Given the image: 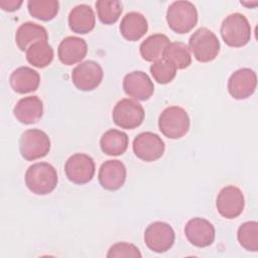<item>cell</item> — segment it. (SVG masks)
I'll list each match as a JSON object with an SVG mask.
<instances>
[{"label":"cell","mask_w":258,"mask_h":258,"mask_svg":"<svg viewBox=\"0 0 258 258\" xmlns=\"http://www.w3.org/2000/svg\"><path fill=\"white\" fill-rule=\"evenodd\" d=\"M25 184L35 195L50 194L57 184L55 168L47 162H37L30 165L25 172Z\"/></svg>","instance_id":"cell-1"},{"label":"cell","mask_w":258,"mask_h":258,"mask_svg":"<svg viewBox=\"0 0 258 258\" xmlns=\"http://www.w3.org/2000/svg\"><path fill=\"white\" fill-rule=\"evenodd\" d=\"M166 21L172 31L187 33L197 25V8L189 1H174L167 8Z\"/></svg>","instance_id":"cell-2"},{"label":"cell","mask_w":258,"mask_h":258,"mask_svg":"<svg viewBox=\"0 0 258 258\" xmlns=\"http://www.w3.org/2000/svg\"><path fill=\"white\" fill-rule=\"evenodd\" d=\"M220 31L224 42L232 47H242L251 38V26L248 19L241 13L228 15L222 22Z\"/></svg>","instance_id":"cell-3"},{"label":"cell","mask_w":258,"mask_h":258,"mask_svg":"<svg viewBox=\"0 0 258 258\" xmlns=\"http://www.w3.org/2000/svg\"><path fill=\"white\" fill-rule=\"evenodd\" d=\"M188 48L200 62L214 60L220 52V41L217 35L207 27H200L189 37Z\"/></svg>","instance_id":"cell-4"},{"label":"cell","mask_w":258,"mask_h":258,"mask_svg":"<svg viewBox=\"0 0 258 258\" xmlns=\"http://www.w3.org/2000/svg\"><path fill=\"white\" fill-rule=\"evenodd\" d=\"M190 121L186 111L179 106L165 108L158 118V127L161 133L170 139L184 136L189 129Z\"/></svg>","instance_id":"cell-5"},{"label":"cell","mask_w":258,"mask_h":258,"mask_svg":"<svg viewBox=\"0 0 258 258\" xmlns=\"http://www.w3.org/2000/svg\"><path fill=\"white\" fill-rule=\"evenodd\" d=\"M19 150L21 156L26 160L42 158L50 150L49 137L40 129H28L20 136Z\"/></svg>","instance_id":"cell-6"},{"label":"cell","mask_w":258,"mask_h":258,"mask_svg":"<svg viewBox=\"0 0 258 258\" xmlns=\"http://www.w3.org/2000/svg\"><path fill=\"white\" fill-rule=\"evenodd\" d=\"M144 109L135 100L122 99L114 107L112 118L114 123L122 129H134L139 127L144 120Z\"/></svg>","instance_id":"cell-7"},{"label":"cell","mask_w":258,"mask_h":258,"mask_svg":"<svg viewBox=\"0 0 258 258\" xmlns=\"http://www.w3.org/2000/svg\"><path fill=\"white\" fill-rule=\"evenodd\" d=\"M175 240L171 226L165 222H153L144 232V242L153 252L163 253L169 250Z\"/></svg>","instance_id":"cell-8"},{"label":"cell","mask_w":258,"mask_h":258,"mask_svg":"<svg viewBox=\"0 0 258 258\" xmlns=\"http://www.w3.org/2000/svg\"><path fill=\"white\" fill-rule=\"evenodd\" d=\"M96 170L94 159L85 153H75L64 164L68 179L76 184H84L92 180Z\"/></svg>","instance_id":"cell-9"},{"label":"cell","mask_w":258,"mask_h":258,"mask_svg":"<svg viewBox=\"0 0 258 258\" xmlns=\"http://www.w3.org/2000/svg\"><path fill=\"white\" fill-rule=\"evenodd\" d=\"M244 195L242 190L235 185H227L218 194L216 207L219 214L226 219L239 217L244 210Z\"/></svg>","instance_id":"cell-10"},{"label":"cell","mask_w":258,"mask_h":258,"mask_svg":"<svg viewBox=\"0 0 258 258\" xmlns=\"http://www.w3.org/2000/svg\"><path fill=\"white\" fill-rule=\"evenodd\" d=\"M104 72L102 67L94 60H86L78 64L72 72V81L81 91H93L102 82Z\"/></svg>","instance_id":"cell-11"},{"label":"cell","mask_w":258,"mask_h":258,"mask_svg":"<svg viewBox=\"0 0 258 258\" xmlns=\"http://www.w3.org/2000/svg\"><path fill=\"white\" fill-rule=\"evenodd\" d=\"M133 151L143 161H154L159 159L164 152L165 145L161 137L153 132H142L133 140Z\"/></svg>","instance_id":"cell-12"},{"label":"cell","mask_w":258,"mask_h":258,"mask_svg":"<svg viewBox=\"0 0 258 258\" xmlns=\"http://www.w3.org/2000/svg\"><path fill=\"white\" fill-rule=\"evenodd\" d=\"M256 86V73L249 68L237 70L228 80L229 94L237 100H244L249 98L255 92Z\"/></svg>","instance_id":"cell-13"},{"label":"cell","mask_w":258,"mask_h":258,"mask_svg":"<svg viewBox=\"0 0 258 258\" xmlns=\"http://www.w3.org/2000/svg\"><path fill=\"white\" fill-rule=\"evenodd\" d=\"M184 234L190 244L199 248H205L213 244L216 236L213 224L204 218L190 219L185 227Z\"/></svg>","instance_id":"cell-14"},{"label":"cell","mask_w":258,"mask_h":258,"mask_svg":"<svg viewBox=\"0 0 258 258\" xmlns=\"http://www.w3.org/2000/svg\"><path fill=\"white\" fill-rule=\"evenodd\" d=\"M123 89L126 95L134 100L146 101L152 96L154 85L147 74L141 71H134L124 77Z\"/></svg>","instance_id":"cell-15"},{"label":"cell","mask_w":258,"mask_h":258,"mask_svg":"<svg viewBox=\"0 0 258 258\" xmlns=\"http://www.w3.org/2000/svg\"><path fill=\"white\" fill-rule=\"evenodd\" d=\"M126 167L117 159L105 161L98 173V178L101 186L107 190H117L121 188L126 180Z\"/></svg>","instance_id":"cell-16"},{"label":"cell","mask_w":258,"mask_h":258,"mask_svg":"<svg viewBox=\"0 0 258 258\" xmlns=\"http://www.w3.org/2000/svg\"><path fill=\"white\" fill-rule=\"evenodd\" d=\"M88 52V44L85 39L77 36H68L63 38L57 48L59 60L67 66L80 62L85 58Z\"/></svg>","instance_id":"cell-17"},{"label":"cell","mask_w":258,"mask_h":258,"mask_svg":"<svg viewBox=\"0 0 258 258\" xmlns=\"http://www.w3.org/2000/svg\"><path fill=\"white\" fill-rule=\"evenodd\" d=\"M13 114L22 124H34L42 117L43 103L37 96L24 97L15 105Z\"/></svg>","instance_id":"cell-18"},{"label":"cell","mask_w":258,"mask_h":258,"mask_svg":"<svg viewBox=\"0 0 258 258\" xmlns=\"http://www.w3.org/2000/svg\"><path fill=\"white\" fill-rule=\"evenodd\" d=\"M9 84L13 91L18 94L31 93L38 89L40 76L31 68L20 67L14 70L10 75Z\"/></svg>","instance_id":"cell-19"},{"label":"cell","mask_w":258,"mask_h":258,"mask_svg":"<svg viewBox=\"0 0 258 258\" xmlns=\"http://www.w3.org/2000/svg\"><path fill=\"white\" fill-rule=\"evenodd\" d=\"M96 24V16L87 4H80L74 7L69 14V26L73 32L86 34L92 31Z\"/></svg>","instance_id":"cell-20"},{"label":"cell","mask_w":258,"mask_h":258,"mask_svg":"<svg viewBox=\"0 0 258 258\" xmlns=\"http://www.w3.org/2000/svg\"><path fill=\"white\" fill-rule=\"evenodd\" d=\"M46 29L34 22H24L16 30L15 42L20 50L26 51L29 46L38 41H47Z\"/></svg>","instance_id":"cell-21"},{"label":"cell","mask_w":258,"mask_h":258,"mask_svg":"<svg viewBox=\"0 0 258 258\" xmlns=\"http://www.w3.org/2000/svg\"><path fill=\"white\" fill-rule=\"evenodd\" d=\"M122 36L129 41L139 40L148 30V23L145 16L139 12H129L125 14L120 23Z\"/></svg>","instance_id":"cell-22"},{"label":"cell","mask_w":258,"mask_h":258,"mask_svg":"<svg viewBox=\"0 0 258 258\" xmlns=\"http://www.w3.org/2000/svg\"><path fill=\"white\" fill-rule=\"evenodd\" d=\"M169 43V38L165 34H152L141 42L139 47L140 54L146 61H155L163 56L164 50Z\"/></svg>","instance_id":"cell-23"},{"label":"cell","mask_w":258,"mask_h":258,"mask_svg":"<svg viewBox=\"0 0 258 258\" xmlns=\"http://www.w3.org/2000/svg\"><path fill=\"white\" fill-rule=\"evenodd\" d=\"M128 142L129 139L125 132L117 129H110L102 135L100 139V146L105 154L118 156L127 150Z\"/></svg>","instance_id":"cell-24"},{"label":"cell","mask_w":258,"mask_h":258,"mask_svg":"<svg viewBox=\"0 0 258 258\" xmlns=\"http://www.w3.org/2000/svg\"><path fill=\"white\" fill-rule=\"evenodd\" d=\"M176 70H183L191 63V56L188 46L180 41L170 42L164 50L163 56Z\"/></svg>","instance_id":"cell-25"},{"label":"cell","mask_w":258,"mask_h":258,"mask_svg":"<svg viewBox=\"0 0 258 258\" xmlns=\"http://www.w3.org/2000/svg\"><path fill=\"white\" fill-rule=\"evenodd\" d=\"M26 59L35 68H45L53 59V49L47 41L35 42L26 50Z\"/></svg>","instance_id":"cell-26"},{"label":"cell","mask_w":258,"mask_h":258,"mask_svg":"<svg viewBox=\"0 0 258 258\" xmlns=\"http://www.w3.org/2000/svg\"><path fill=\"white\" fill-rule=\"evenodd\" d=\"M27 8L32 17L42 21H49L56 16L59 3L55 0H29Z\"/></svg>","instance_id":"cell-27"},{"label":"cell","mask_w":258,"mask_h":258,"mask_svg":"<svg viewBox=\"0 0 258 258\" xmlns=\"http://www.w3.org/2000/svg\"><path fill=\"white\" fill-rule=\"evenodd\" d=\"M240 245L251 252L258 251V223L249 221L243 223L237 232Z\"/></svg>","instance_id":"cell-28"},{"label":"cell","mask_w":258,"mask_h":258,"mask_svg":"<svg viewBox=\"0 0 258 258\" xmlns=\"http://www.w3.org/2000/svg\"><path fill=\"white\" fill-rule=\"evenodd\" d=\"M96 9L100 21L107 25L115 23L123 10L122 3L116 0H99L96 2Z\"/></svg>","instance_id":"cell-29"},{"label":"cell","mask_w":258,"mask_h":258,"mask_svg":"<svg viewBox=\"0 0 258 258\" xmlns=\"http://www.w3.org/2000/svg\"><path fill=\"white\" fill-rule=\"evenodd\" d=\"M150 73L154 81H156L158 84L164 85L170 83L175 78L176 69L166 59L161 57L153 61V63L150 66Z\"/></svg>","instance_id":"cell-30"},{"label":"cell","mask_w":258,"mask_h":258,"mask_svg":"<svg viewBox=\"0 0 258 258\" xmlns=\"http://www.w3.org/2000/svg\"><path fill=\"white\" fill-rule=\"evenodd\" d=\"M141 253L139 249L131 244L126 242H119L112 245L107 253L108 258H121V257H132V258H141Z\"/></svg>","instance_id":"cell-31"},{"label":"cell","mask_w":258,"mask_h":258,"mask_svg":"<svg viewBox=\"0 0 258 258\" xmlns=\"http://www.w3.org/2000/svg\"><path fill=\"white\" fill-rule=\"evenodd\" d=\"M22 3L23 2L21 0H0V7L4 11L13 12V11L19 9V7L22 5Z\"/></svg>","instance_id":"cell-32"},{"label":"cell","mask_w":258,"mask_h":258,"mask_svg":"<svg viewBox=\"0 0 258 258\" xmlns=\"http://www.w3.org/2000/svg\"><path fill=\"white\" fill-rule=\"evenodd\" d=\"M241 4L248 7V8H254L258 5V1H253V2H245V1H241Z\"/></svg>","instance_id":"cell-33"}]
</instances>
